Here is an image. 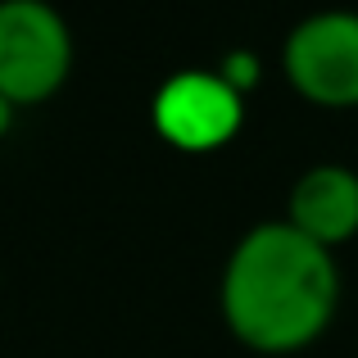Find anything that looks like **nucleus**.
Instances as JSON below:
<instances>
[{
	"mask_svg": "<svg viewBox=\"0 0 358 358\" xmlns=\"http://www.w3.org/2000/svg\"><path fill=\"white\" fill-rule=\"evenodd\" d=\"M14 118H18V105H9V100L0 96V141L14 131Z\"/></svg>",
	"mask_w": 358,
	"mask_h": 358,
	"instance_id": "nucleus-7",
	"label": "nucleus"
},
{
	"mask_svg": "<svg viewBox=\"0 0 358 358\" xmlns=\"http://www.w3.org/2000/svg\"><path fill=\"white\" fill-rule=\"evenodd\" d=\"M73 73V27L50 0H0V96L45 105Z\"/></svg>",
	"mask_w": 358,
	"mask_h": 358,
	"instance_id": "nucleus-2",
	"label": "nucleus"
},
{
	"mask_svg": "<svg viewBox=\"0 0 358 358\" xmlns=\"http://www.w3.org/2000/svg\"><path fill=\"white\" fill-rule=\"evenodd\" d=\"M150 122L182 155H213L241 131L245 96L218 69H182L150 96Z\"/></svg>",
	"mask_w": 358,
	"mask_h": 358,
	"instance_id": "nucleus-4",
	"label": "nucleus"
},
{
	"mask_svg": "<svg viewBox=\"0 0 358 358\" xmlns=\"http://www.w3.org/2000/svg\"><path fill=\"white\" fill-rule=\"evenodd\" d=\"M286 82L322 109H358V9L304 14L281 41Z\"/></svg>",
	"mask_w": 358,
	"mask_h": 358,
	"instance_id": "nucleus-3",
	"label": "nucleus"
},
{
	"mask_svg": "<svg viewBox=\"0 0 358 358\" xmlns=\"http://www.w3.org/2000/svg\"><path fill=\"white\" fill-rule=\"evenodd\" d=\"M218 73L241 91V96H245L250 87H259V59H254L250 50H227V55L218 59Z\"/></svg>",
	"mask_w": 358,
	"mask_h": 358,
	"instance_id": "nucleus-6",
	"label": "nucleus"
},
{
	"mask_svg": "<svg viewBox=\"0 0 358 358\" xmlns=\"http://www.w3.org/2000/svg\"><path fill=\"white\" fill-rule=\"evenodd\" d=\"M286 222L336 254V245L358 236V173L345 164L304 168L286 195Z\"/></svg>",
	"mask_w": 358,
	"mask_h": 358,
	"instance_id": "nucleus-5",
	"label": "nucleus"
},
{
	"mask_svg": "<svg viewBox=\"0 0 358 358\" xmlns=\"http://www.w3.org/2000/svg\"><path fill=\"white\" fill-rule=\"evenodd\" d=\"M341 304L336 254L299 236L286 218L254 222L218 277V313L254 354H299L322 341Z\"/></svg>",
	"mask_w": 358,
	"mask_h": 358,
	"instance_id": "nucleus-1",
	"label": "nucleus"
}]
</instances>
